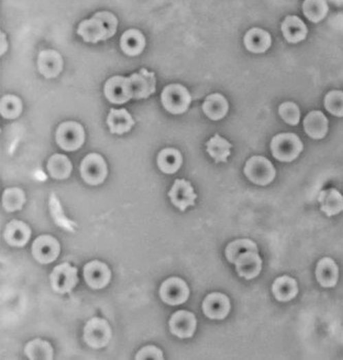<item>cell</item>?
I'll return each instance as SVG.
<instances>
[{
	"label": "cell",
	"mask_w": 343,
	"mask_h": 360,
	"mask_svg": "<svg viewBox=\"0 0 343 360\" xmlns=\"http://www.w3.org/2000/svg\"><path fill=\"white\" fill-rule=\"evenodd\" d=\"M316 278L324 288H333L340 279V268L331 257H324L318 262Z\"/></svg>",
	"instance_id": "d6986e66"
},
{
	"label": "cell",
	"mask_w": 343,
	"mask_h": 360,
	"mask_svg": "<svg viewBox=\"0 0 343 360\" xmlns=\"http://www.w3.org/2000/svg\"><path fill=\"white\" fill-rule=\"evenodd\" d=\"M127 80L128 78L115 76L107 81L103 90H104L105 97L109 103L122 105L131 99Z\"/></svg>",
	"instance_id": "ac0fdd59"
},
{
	"label": "cell",
	"mask_w": 343,
	"mask_h": 360,
	"mask_svg": "<svg viewBox=\"0 0 343 360\" xmlns=\"http://www.w3.org/2000/svg\"><path fill=\"white\" fill-rule=\"evenodd\" d=\"M245 47L252 53H265L272 47V35L261 28H252L245 35Z\"/></svg>",
	"instance_id": "44dd1931"
},
{
	"label": "cell",
	"mask_w": 343,
	"mask_h": 360,
	"mask_svg": "<svg viewBox=\"0 0 343 360\" xmlns=\"http://www.w3.org/2000/svg\"><path fill=\"white\" fill-rule=\"evenodd\" d=\"M305 132L313 140H322L328 132V119L321 111H313L303 121Z\"/></svg>",
	"instance_id": "cb8c5ba5"
},
{
	"label": "cell",
	"mask_w": 343,
	"mask_h": 360,
	"mask_svg": "<svg viewBox=\"0 0 343 360\" xmlns=\"http://www.w3.org/2000/svg\"><path fill=\"white\" fill-rule=\"evenodd\" d=\"M318 200L326 216H336L343 212V195L334 188L320 192Z\"/></svg>",
	"instance_id": "d4e9b609"
},
{
	"label": "cell",
	"mask_w": 343,
	"mask_h": 360,
	"mask_svg": "<svg viewBox=\"0 0 343 360\" xmlns=\"http://www.w3.org/2000/svg\"><path fill=\"white\" fill-rule=\"evenodd\" d=\"M120 45L128 56H137L146 47V37L137 29H129L122 35Z\"/></svg>",
	"instance_id": "83f0119b"
},
{
	"label": "cell",
	"mask_w": 343,
	"mask_h": 360,
	"mask_svg": "<svg viewBox=\"0 0 343 360\" xmlns=\"http://www.w3.org/2000/svg\"><path fill=\"white\" fill-rule=\"evenodd\" d=\"M168 196L171 202L181 212L188 207L195 206V200L197 198L191 183L183 179L175 180L173 188L168 192Z\"/></svg>",
	"instance_id": "9a60e30c"
},
{
	"label": "cell",
	"mask_w": 343,
	"mask_h": 360,
	"mask_svg": "<svg viewBox=\"0 0 343 360\" xmlns=\"http://www.w3.org/2000/svg\"><path fill=\"white\" fill-rule=\"evenodd\" d=\"M280 117L289 125L296 126L300 122V109L294 103H284L278 107Z\"/></svg>",
	"instance_id": "74e56055"
},
{
	"label": "cell",
	"mask_w": 343,
	"mask_h": 360,
	"mask_svg": "<svg viewBox=\"0 0 343 360\" xmlns=\"http://www.w3.org/2000/svg\"><path fill=\"white\" fill-rule=\"evenodd\" d=\"M136 360L154 359L163 360V352L156 346H146L138 351Z\"/></svg>",
	"instance_id": "ab89813d"
},
{
	"label": "cell",
	"mask_w": 343,
	"mask_h": 360,
	"mask_svg": "<svg viewBox=\"0 0 343 360\" xmlns=\"http://www.w3.org/2000/svg\"><path fill=\"white\" fill-rule=\"evenodd\" d=\"M298 283L290 276L278 277L272 284V293L276 301L286 303L292 301L298 295Z\"/></svg>",
	"instance_id": "603a6c76"
},
{
	"label": "cell",
	"mask_w": 343,
	"mask_h": 360,
	"mask_svg": "<svg viewBox=\"0 0 343 360\" xmlns=\"http://www.w3.org/2000/svg\"><path fill=\"white\" fill-rule=\"evenodd\" d=\"M22 100L16 95H5L0 100V113L5 119H16L22 113Z\"/></svg>",
	"instance_id": "d590c367"
},
{
	"label": "cell",
	"mask_w": 343,
	"mask_h": 360,
	"mask_svg": "<svg viewBox=\"0 0 343 360\" xmlns=\"http://www.w3.org/2000/svg\"><path fill=\"white\" fill-rule=\"evenodd\" d=\"M270 148L276 160L292 162L302 152L303 142L297 134H280L272 138Z\"/></svg>",
	"instance_id": "7a4b0ae2"
},
{
	"label": "cell",
	"mask_w": 343,
	"mask_h": 360,
	"mask_svg": "<svg viewBox=\"0 0 343 360\" xmlns=\"http://www.w3.org/2000/svg\"><path fill=\"white\" fill-rule=\"evenodd\" d=\"M53 348L47 341L35 339L25 347V354L31 360L53 359Z\"/></svg>",
	"instance_id": "1f68e13d"
},
{
	"label": "cell",
	"mask_w": 343,
	"mask_h": 360,
	"mask_svg": "<svg viewBox=\"0 0 343 360\" xmlns=\"http://www.w3.org/2000/svg\"><path fill=\"white\" fill-rule=\"evenodd\" d=\"M84 278L87 284L91 288L102 289L111 281V270L103 262L94 260V262H89L85 266Z\"/></svg>",
	"instance_id": "2e32d148"
},
{
	"label": "cell",
	"mask_w": 343,
	"mask_h": 360,
	"mask_svg": "<svg viewBox=\"0 0 343 360\" xmlns=\"http://www.w3.org/2000/svg\"><path fill=\"white\" fill-rule=\"evenodd\" d=\"M245 251H259L257 244L250 239H241L236 241L231 242L227 246L225 255H226L227 260L230 264H235L236 258L241 255V253Z\"/></svg>",
	"instance_id": "836d02e7"
},
{
	"label": "cell",
	"mask_w": 343,
	"mask_h": 360,
	"mask_svg": "<svg viewBox=\"0 0 343 360\" xmlns=\"http://www.w3.org/2000/svg\"><path fill=\"white\" fill-rule=\"evenodd\" d=\"M204 114L214 121L225 118L229 111V105L227 99L220 93L208 95L202 105Z\"/></svg>",
	"instance_id": "4316f807"
},
{
	"label": "cell",
	"mask_w": 343,
	"mask_h": 360,
	"mask_svg": "<svg viewBox=\"0 0 343 360\" xmlns=\"http://www.w3.org/2000/svg\"><path fill=\"white\" fill-rule=\"evenodd\" d=\"M49 279L54 291L58 293H69L78 284V268L67 262L59 264L54 268Z\"/></svg>",
	"instance_id": "30bf717a"
},
{
	"label": "cell",
	"mask_w": 343,
	"mask_h": 360,
	"mask_svg": "<svg viewBox=\"0 0 343 360\" xmlns=\"http://www.w3.org/2000/svg\"><path fill=\"white\" fill-rule=\"evenodd\" d=\"M117 17L109 12H98L91 19L84 20L78 27V35L86 43H96L113 37L118 29Z\"/></svg>",
	"instance_id": "6da1fadb"
},
{
	"label": "cell",
	"mask_w": 343,
	"mask_h": 360,
	"mask_svg": "<svg viewBox=\"0 0 343 360\" xmlns=\"http://www.w3.org/2000/svg\"><path fill=\"white\" fill-rule=\"evenodd\" d=\"M237 274L245 280H253L262 271V258L259 251H245L235 260Z\"/></svg>",
	"instance_id": "5bb4252c"
},
{
	"label": "cell",
	"mask_w": 343,
	"mask_h": 360,
	"mask_svg": "<svg viewBox=\"0 0 343 360\" xmlns=\"http://www.w3.org/2000/svg\"><path fill=\"white\" fill-rule=\"evenodd\" d=\"M107 125L111 134H123L130 131L135 121L127 109H111L107 119Z\"/></svg>",
	"instance_id": "484cf974"
},
{
	"label": "cell",
	"mask_w": 343,
	"mask_h": 360,
	"mask_svg": "<svg viewBox=\"0 0 343 360\" xmlns=\"http://www.w3.org/2000/svg\"><path fill=\"white\" fill-rule=\"evenodd\" d=\"M56 140L64 151L72 152L78 150L85 142L84 127L78 122H64L58 127Z\"/></svg>",
	"instance_id": "5b68a950"
},
{
	"label": "cell",
	"mask_w": 343,
	"mask_h": 360,
	"mask_svg": "<svg viewBox=\"0 0 343 360\" xmlns=\"http://www.w3.org/2000/svg\"><path fill=\"white\" fill-rule=\"evenodd\" d=\"M47 171L54 179H67L72 171L71 161L65 155H53L47 161Z\"/></svg>",
	"instance_id": "4dcf8cb0"
},
{
	"label": "cell",
	"mask_w": 343,
	"mask_h": 360,
	"mask_svg": "<svg viewBox=\"0 0 343 360\" xmlns=\"http://www.w3.org/2000/svg\"><path fill=\"white\" fill-rule=\"evenodd\" d=\"M302 10L303 14L309 21L319 23L327 16L329 6L326 0H305Z\"/></svg>",
	"instance_id": "d6a6232c"
},
{
	"label": "cell",
	"mask_w": 343,
	"mask_h": 360,
	"mask_svg": "<svg viewBox=\"0 0 343 360\" xmlns=\"http://www.w3.org/2000/svg\"><path fill=\"white\" fill-rule=\"evenodd\" d=\"M192 97L183 85L171 84L163 89L161 103L167 112L173 115H181L189 109Z\"/></svg>",
	"instance_id": "3957f363"
},
{
	"label": "cell",
	"mask_w": 343,
	"mask_h": 360,
	"mask_svg": "<svg viewBox=\"0 0 343 360\" xmlns=\"http://www.w3.org/2000/svg\"><path fill=\"white\" fill-rule=\"evenodd\" d=\"M283 35L291 43H300L307 39L309 29L305 23L297 16H288L282 24Z\"/></svg>",
	"instance_id": "7402d4cb"
},
{
	"label": "cell",
	"mask_w": 343,
	"mask_h": 360,
	"mask_svg": "<svg viewBox=\"0 0 343 360\" xmlns=\"http://www.w3.org/2000/svg\"><path fill=\"white\" fill-rule=\"evenodd\" d=\"M159 295L167 305H181L189 299L190 289L183 279L173 277L162 283Z\"/></svg>",
	"instance_id": "9c48e42d"
},
{
	"label": "cell",
	"mask_w": 343,
	"mask_h": 360,
	"mask_svg": "<svg viewBox=\"0 0 343 360\" xmlns=\"http://www.w3.org/2000/svg\"><path fill=\"white\" fill-rule=\"evenodd\" d=\"M197 328V319L191 312L177 311L169 320L171 334L181 339L192 338Z\"/></svg>",
	"instance_id": "4fadbf2b"
},
{
	"label": "cell",
	"mask_w": 343,
	"mask_h": 360,
	"mask_svg": "<svg viewBox=\"0 0 343 360\" xmlns=\"http://www.w3.org/2000/svg\"><path fill=\"white\" fill-rule=\"evenodd\" d=\"M80 175L89 185H100L107 177V165L101 155L91 153L80 165Z\"/></svg>",
	"instance_id": "8992f818"
},
{
	"label": "cell",
	"mask_w": 343,
	"mask_h": 360,
	"mask_svg": "<svg viewBox=\"0 0 343 360\" xmlns=\"http://www.w3.org/2000/svg\"><path fill=\"white\" fill-rule=\"evenodd\" d=\"M4 240L12 247H23L28 243L31 237V229L23 221L12 220L6 225Z\"/></svg>",
	"instance_id": "ffe728a7"
},
{
	"label": "cell",
	"mask_w": 343,
	"mask_h": 360,
	"mask_svg": "<svg viewBox=\"0 0 343 360\" xmlns=\"http://www.w3.org/2000/svg\"><path fill=\"white\" fill-rule=\"evenodd\" d=\"M111 339V326L107 320L96 317L87 322L84 330V340L87 345L94 349L103 348Z\"/></svg>",
	"instance_id": "ba28073f"
},
{
	"label": "cell",
	"mask_w": 343,
	"mask_h": 360,
	"mask_svg": "<svg viewBox=\"0 0 343 360\" xmlns=\"http://www.w3.org/2000/svg\"><path fill=\"white\" fill-rule=\"evenodd\" d=\"M49 210H51L52 217H53L58 226L62 227V229H66L67 231L74 233V227H76V224L66 218L63 210H62L61 204H60L58 198H56L55 194H52L51 198H49Z\"/></svg>",
	"instance_id": "8d00e7d4"
},
{
	"label": "cell",
	"mask_w": 343,
	"mask_h": 360,
	"mask_svg": "<svg viewBox=\"0 0 343 360\" xmlns=\"http://www.w3.org/2000/svg\"><path fill=\"white\" fill-rule=\"evenodd\" d=\"M127 81L131 99L148 98L156 92V76L146 68L131 74Z\"/></svg>",
	"instance_id": "52a82bcc"
},
{
	"label": "cell",
	"mask_w": 343,
	"mask_h": 360,
	"mask_svg": "<svg viewBox=\"0 0 343 360\" xmlns=\"http://www.w3.org/2000/svg\"><path fill=\"white\" fill-rule=\"evenodd\" d=\"M60 254V244L52 235H41L32 244V255L41 264H51Z\"/></svg>",
	"instance_id": "8fae6325"
},
{
	"label": "cell",
	"mask_w": 343,
	"mask_h": 360,
	"mask_svg": "<svg viewBox=\"0 0 343 360\" xmlns=\"http://www.w3.org/2000/svg\"><path fill=\"white\" fill-rule=\"evenodd\" d=\"M231 149H232V145L218 134H214L206 142V151L210 156L214 158L216 163L227 162V159L231 154Z\"/></svg>",
	"instance_id": "f546056e"
},
{
	"label": "cell",
	"mask_w": 343,
	"mask_h": 360,
	"mask_svg": "<svg viewBox=\"0 0 343 360\" xmlns=\"http://www.w3.org/2000/svg\"><path fill=\"white\" fill-rule=\"evenodd\" d=\"M37 68L45 78H56L63 70L62 56L54 50L41 51L37 58Z\"/></svg>",
	"instance_id": "e0dca14e"
},
{
	"label": "cell",
	"mask_w": 343,
	"mask_h": 360,
	"mask_svg": "<svg viewBox=\"0 0 343 360\" xmlns=\"http://www.w3.org/2000/svg\"><path fill=\"white\" fill-rule=\"evenodd\" d=\"M183 156L177 149H163L158 155V167L167 175H173L181 169Z\"/></svg>",
	"instance_id": "f1b7e54d"
},
{
	"label": "cell",
	"mask_w": 343,
	"mask_h": 360,
	"mask_svg": "<svg viewBox=\"0 0 343 360\" xmlns=\"http://www.w3.org/2000/svg\"><path fill=\"white\" fill-rule=\"evenodd\" d=\"M202 310H203L204 315L210 319H225L230 313V299L223 293H210L204 299Z\"/></svg>",
	"instance_id": "7c38bea8"
},
{
	"label": "cell",
	"mask_w": 343,
	"mask_h": 360,
	"mask_svg": "<svg viewBox=\"0 0 343 360\" xmlns=\"http://www.w3.org/2000/svg\"><path fill=\"white\" fill-rule=\"evenodd\" d=\"M325 107L330 114L336 117H343V92L331 91L325 97Z\"/></svg>",
	"instance_id": "f35d334b"
},
{
	"label": "cell",
	"mask_w": 343,
	"mask_h": 360,
	"mask_svg": "<svg viewBox=\"0 0 343 360\" xmlns=\"http://www.w3.org/2000/svg\"><path fill=\"white\" fill-rule=\"evenodd\" d=\"M25 202L24 191L20 188H8L2 195V206L8 212L22 210Z\"/></svg>",
	"instance_id": "e575fe53"
},
{
	"label": "cell",
	"mask_w": 343,
	"mask_h": 360,
	"mask_svg": "<svg viewBox=\"0 0 343 360\" xmlns=\"http://www.w3.org/2000/svg\"><path fill=\"white\" fill-rule=\"evenodd\" d=\"M243 171L252 183L259 186L269 185L276 176V169L272 161L263 156L250 158L245 163Z\"/></svg>",
	"instance_id": "277c9868"
}]
</instances>
